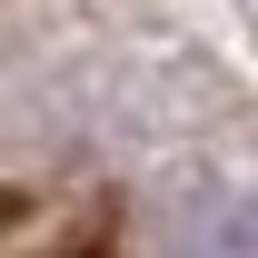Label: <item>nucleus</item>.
<instances>
[{
  "instance_id": "f257e3e1",
  "label": "nucleus",
  "mask_w": 258,
  "mask_h": 258,
  "mask_svg": "<svg viewBox=\"0 0 258 258\" xmlns=\"http://www.w3.org/2000/svg\"><path fill=\"white\" fill-rule=\"evenodd\" d=\"M159 258H258V228H248L238 199H189V209L169 219Z\"/></svg>"
}]
</instances>
